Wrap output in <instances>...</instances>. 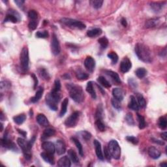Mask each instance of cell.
Instances as JSON below:
<instances>
[{"mask_svg": "<svg viewBox=\"0 0 167 167\" xmlns=\"http://www.w3.org/2000/svg\"><path fill=\"white\" fill-rule=\"evenodd\" d=\"M134 50L140 60L145 63H151L152 61L151 52L148 46L142 43H137Z\"/></svg>", "mask_w": 167, "mask_h": 167, "instance_id": "1", "label": "cell"}, {"mask_svg": "<svg viewBox=\"0 0 167 167\" xmlns=\"http://www.w3.org/2000/svg\"><path fill=\"white\" fill-rule=\"evenodd\" d=\"M69 95L76 103H80L84 99V93L82 87L74 84H67L66 85Z\"/></svg>", "mask_w": 167, "mask_h": 167, "instance_id": "2", "label": "cell"}, {"mask_svg": "<svg viewBox=\"0 0 167 167\" xmlns=\"http://www.w3.org/2000/svg\"><path fill=\"white\" fill-rule=\"evenodd\" d=\"M35 140V136H33V138H31L29 142H27L22 138H18L17 139V143L22 149L25 158L27 160H29L31 158V149Z\"/></svg>", "mask_w": 167, "mask_h": 167, "instance_id": "3", "label": "cell"}, {"mask_svg": "<svg viewBox=\"0 0 167 167\" xmlns=\"http://www.w3.org/2000/svg\"><path fill=\"white\" fill-rule=\"evenodd\" d=\"M108 149L112 157L115 159H119L121 157V148L118 142L112 140L108 144Z\"/></svg>", "mask_w": 167, "mask_h": 167, "instance_id": "4", "label": "cell"}, {"mask_svg": "<svg viewBox=\"0 0 167 167\" xmlns=\"http://www.w3.org/2000/svg\"><path fill=\"white\" fill-rule=\"evenodd\" d=\"M61 22L67 26H69L72 28H76L78 29H85L86 26L82 22L76 20L69 18H63L61 19Z\"/></svg>", "mask_w": 167, "mask_h": 167, "instance_id": "5", "label": "cell"}, {"mask_svg": "<svg viewBox=\"0 0 167 167\" xmlns=\"http://www.w3.org/2000/svg\"><path fill=\"white\" fill-rule=\"evenodd\" d=\"M20 61L22 69L24 72L27 71L29 69V52L27 47H24L20 55Z\"/></svg>", "mask_w": 167, "mask_h": 167, "instance_id": "6", "label": "cell"}, {"mask_svg": "<svg viewBox=\"0 0 167 167\" xmlns=\"http://www.w3.org/2000/svg\"><path fill=\"white\" fill-rule=\"evenodd\" d=\"M80 116V113L78 112H74L71 115L67 118L65 121V125L67 127H73L77 124Z\"/></svg>", "mask_w": 167, "mask_h": 167, "instance_id": "7", "label": "cell"}, {"mask_svg": "<svg viewBox=\"0 0 167 167\" xmlns=\"http://www.w3.org/2000/svg\"><path fill=\"white\" fill-rule=\"evenodd\" d=\"M20 14L18 12L14 10H9L7 12L5 18L4 20V22H11L12 23H16L17 22L20 20Z\"/></svg>", "mask_w": 167, "mask_h": 167, "instance_id": "8", "label": "cell"}, {"mask_svg": "<svg viewBox=\"0 0 167 167\" xmlns=\"http://www.w3.org/2000/svg\"><path fill=\"white\" fill-rule=\"evenodd\" d=\"M51 50L52 54L55 56H57L61 51L60 44H59V42L58 41V39L57 38L56 34H53L52 38L51 41Z\"/></svg>", "mask_w": 167, "mask_h": 167, "instance_id": "9", "label": "cell"}, {"mask_svg": "<svg viewBox=\"0 0 167 167\" xmlns=\"http://www.w3.org/2000/svg\"><path fill=\"white\" fill-rule=\"evenodd\" d=\"M132 67V63L130 59L127 58H124L120 63V71L122 73H125L130 70Z\"/></svg>", "mask_w": 167, "mask_h": 167, "instance_id": "10", "label": "cell"}, {"mask_svg": "<svg viewBox=\"0 0 167 167\" xmlns=\"http://www.w3.org/2000/svg\"><path fill=\"white\" fill-rule=\"evenodd\" d=\"M1 144L4 148L11 149V150H17V148L14 143L12 142V141L9 140V139L7 138V136H5V135L3 138L1 139Z\"/></svg>", "mask_w": 167, "mask_h": 167, "instance_id": "11", "label": "cell"}, {"mask_svg": "<svg viewBox=\"0 0 167 167\" xmlns=\"http://www.w3.org/2000/svg\"><path fill=\"white\" fill-rule=\"evenodd\" d=\"M55 148H56V151L58 155H61L65 153L66 151V146L63 140H58L56 141V144H55Z\"/></svg>", "mask_w": 167, "mask_h": 167, "instance_id": "12", "label": "cell"}, {"mask_svg": "<svg viewBox=\"0 0 167 167\" xmlns=\"http://www.w3.org/2000/svg\"><path fill=\"white\" fill-rule=\"evenodd\" d=\"M42 148L47 153L52 154V155H54L55 151H56L55 144L51 142H44L42 144Z\"/></svg>", "mask_w": 167, "mask_h": 167, "instance_id": "13", "label": "cell"}, {"mask_svg": "<svg viewBox=\"0 0 167 167\" xmlns=\"http://www.w3.org/2000/svg\"><path fill=\"white\" fill-rule=\"evenodd\" d=\"M84 65L89 72H93L95 67V61L91 56H88L84 61Z\"/></svg>", "mask_w": 167, "mask_h": 167, "instance_id": "14", "label": "cell"}, {"mask_svg": "<svg viewBox=\"0 0 167 167\" xmlns=\"http://www.w3.org/2000/svg\"><path fill=\"white\" fill-rule=\"evenodd\" d=\"M46 103L52 110L56 111L58 110V105H57L58 103L52 98L49 93L46 97Z\"/></svg>", "mask_w": 167, "mask_h": 167, "instance_id": "15", "label": "cell"}, {"mask_svg": "<svg viewBox=\"0 0 167 167\" xmlns=\"http://www.w3.org/2000/svg\"><path fill=\"white\" fill-rule=\"evenodd\" d=\"M95 148V153L96 155L100 160H104V155L101 149V144L98 140H95L93 142Z\"/></svg>", "mask_w": 167, "mask_h": 167, "instance_id": "16", "label": "cell"}, {"mask_svg": "<svg viewBox=\"0 0 167 167\" xmlns=\"http://www.w3.org/2000/svg\"><path fill=\"white\" fill-rule=\"evenodd\" d=\"M37 121L40 125L43 127H48L49 125V121L47 119L46 117L43 114H39L37 115Z\"/></svg>", "mask_w": 167, "mask_h": 167, "instance_id": "17", "label": "cell"}, {"mask_svg": "<svg viewBox=\"0 0 167 167\" xmlns=\"http://www.w3.org/2000/svg\"><path fill=\"white\" fill-rule=\"evenodd\" d=\"M148 154L149 157L152 159H157L159 158V157L161 155V153L157 148H155V147L151 146L148 149Z\"/></svg>", "mask_w": 167, "mask_h": 167, "instance_id": "18", "label": "cell"}, {"mask_svg": "<svg viewBox=\"0 0 167 167\" xmlns=\"http://www.w3.org/2000/svg\"><path fill=\"white\" fill-rule=\"evenodd\" d=\"M58 166L59 167H70L71 166V160L67 156H63L59 159Z\"/></svg>", "mask_w": 167, "mask_h": 167, "instance_id": "19", "label": "cell"}, {"mask_svg": "<svg viewBox=\"0 0 167 167\" xmlns=\"http://www.w3.org/2000/svg\"><path fill=\"white\" fill-rule=\"evenodd\" d=\"M106 74L109 77H110L111 79L114 82H115L116 84H121V80L118 74L116 73V72L112 71H106Z\"/></svg>", "mask_w": 167, "mask_h": 167, "instance_id": "20", "label": "cell"}, {"mask_svg": "<svg viewBox=\"0 0 167 167\" xmlns=\"http://www.w3.org/2000/svg\"><path fill=\"white\" fill-rule=\"evenodd\" d=\"M165 2H162V3H159V2H151L150 3L151 9L153 10L154 12H160L164 7V5L165 4Z\"/></svg>", "mask_w": 167, "mask_h": 167, "instance_id": "21", "label": "cell"}, {"mask_svg": "<svg viewBox=\"0 0 167 167\" xmlns=\"http://www.w3.org/2000/svg\"><path fill=\"white\" fill-rule=\"evenodd\" d=\"M112 95L114 99H117L119 101H121L123 99L124 94L123 91L119 88H114L112 90Z\"/></svg>", "mask_w": 167, "mask_h": 167, "instance_id": "22", "label": "cell"}, {"mask_svg": "<svg viewBox=\"0 0 167 167\" xmlns=\"http://www.w3.org/2000/svg\"><path fill=\"white\" fill-rule=\"evenodd\" d=\"M41 157L43 158L44 161L47 163H48L50 164H54V158L53 157V155L50 153H47V152H43V153H41Z\"/></svg>", "mask_w": 167, "mask_h": 167, "instance_id": "23", "label": "cell"}, {"mask_svg": "<svg viewBox=\"0 0 167 167\" xmlns=\"http://www.w3.org/2000/svg\"><path fill=\"white\" fill-rule=\"evenodd\" d=\"M128 107L130 109L134 111H138L139 110V106L138 103H137L136 98L133 95H131L130 97V102H129V103Z\"/></svg>", "mask_w": 167, "mask_h": 167, "instance_id": "24", "label": "cell"}, {"mask_svg": "<svg viewBox=\"0 0 167 167\" xmlns=\"http://www.w3.org/2000/svg\"><path fill=\"white\" fill-rule=\"evenodd\" d=\"M55 134H56V131H55L54 129H50V128L46 129L44 131L43 135H42V137H41V139L43 140H45L47 138H50V137L54 136Z\"/></svg>", "mask_w": 167, "mask_h": 167, "instance_id": "25", "label": "cell"}, {"mask_svg": "<svg viewBox=\"0 0 167 167\" xmlns=\"http://www.w3.org/2000/svg\"><path fill=\"white\" fill-rule=\"evenodd\" d=\"M86 91L89 94H90V95L93 99H96L97 95H96L95 91L94 88H93V82L91 81L88 82V84H87V86H86Z\"/></svg>", "mask_w": 167, "mask_h": 167, "instance_id": "26", "label": "cell"}, {"mask_svg": "<svg viewBox=\"0 0 167 167\" xmlns=\"http://www.w3.org/2000/svg\"><path fill=\"white\" fill-rule=\"evenodd\" d=\"M103 33V31L102 29L100 28H95L93 29H91V30H89L87 32V35H88L89 37H98Z\"/></svg>", "mask_w": 167, "mask_h": 167, "instance_id": "27", "label": "cell"}, {"mask_svg": "<svg viewBox=\"0 0 167 167\" xmlns=\"http://www.w3.org/2000/svg\"><path fill=\"white\" fill-rule=\"evenodd\" d=\"M43 88H39L38 90L37 91L35 96L31 99V102L33 103L38 102L40 99H41L42 96H43Z\"/></svg>", "mask_w": 167, "mask_h": 167, "instance_id": "28", "label": "cell"}, {"mask_svg": "<svg viewBox=\"0 0 167 167\" xmlns=\"http://www.w3.org/2000/svg\"><path fill=\"white\" fill-rule=\"evenodd\" d=\"M68 155L71 160L73 161L74 164L79 163L78 157L73 149H69V150H68Z\"/></svg>", "mask_w": 167, "mask_h": 167, "instance_id": "29", "label": "cell"}, {"mask_svg": "<svg viewBox=\"0 0 167 167\" xmlns=\"http://www.w3.org/2000/svg\"><path fill=\"white\" fill-rule=\"evenodd\" d=\"M159 18H151L146 22L145 26L146 28H151V27H155L157 25L159 24Z\"/></svg>", "mask_w": 167, "mask_h": 167, "instance_id": "30", "label": "cell"}, {"mask_svg": "<svg viewBox=\"0 0 167 167\" xmlns=\"http://www.w3.org/2000/svg\"><path fill=\"white\" fill-rule=\"evenodd\" d=\"M69 103V99L68 98H65L62 102L61 104V108L60 110V112H59V116L62 117L63 116L65 113L67 112V106H68Z\"/></svg>", "mask_w": 167, "mask_h": 167, "instance_id": "31", "label": "cell"}, {"mask_svg": "<svg viewBox=\"0 0 167 167\" xmlns=\"http://www.w3.org/2000/svg\"><path fill=\"white\" fill-rule=\"evenodd\" d=\"M136 99H137V103L139 107L141 108H144L146 105V100L144 99V96L141 93H136Z\"/></svg>", "mask_w": 167, "mask_h": 167, "instance_id": "32", "label": "cell"}, {"mask_svg": "<svg viewBox=\"0 0 167 167\" xmlns=\"http://www.w3.org/2000/svg\"><path fill=\"white\" fill-rule=\"evenodd\" d=\"M71 140L75 144L77 149H78V152H79V154L82 157L84 155V151H83V148H82V145L80 143V142L78 139L74 138V137H73V138H71Z\"/></svg>", "mask_w": 167, "mask_h": 167, "instance_id": "33", "label": "cell"}, {"mask_svg": "<svg viewBox=\"0 0 167 167\" xmlns=\"http://www.w3.org/2000/svg\"><path fill=\"white\" fill-rule=\"evenodd\" d=\"M97 81L99 82V83L101 85L104 87V88H110L111 87V84H110V82L107 80L104 76H99V78H97Z\"/></svg>", "mask_w": 167, "mask_h": 167, "instance_id": "34", "label": "cell"}, {"mask_svg": "<svg viewBox=\"0 0 167 167\" xmlns=\"http://www.w3.org/2000/svg\"><path fill=\"white\" fill-rule=\"evenodd\" d=\"M26 115L24 114H20V115L18 116H14L13 118V120L16 124L20 125L24 123L25 120H26Z\"/></svg>", "mask_w": 167, "mask_h": 167, "instance_id": "35", "label": "cell"}, {"mask_svg": "<svg viewBox=\"0 0 167 167\" xmlns=\"http://www.w3.org/2000/svg\"><path fill=\"white\" fill-rule=\"evenodd\" d=\"M76 76L78 80H85L88 79L89 75L87 73H86L85 72L82 71L81 70H78L76 71Z\"/></svg>", "mask_w": 167, "mask_h": 167, "instance_id": "36", "label": "cell"}, {"mask_svg": "<svg viewBox=\"0 0 167 167\" xmlns=\"http://www.w3.org/2000/svg\"><path fill=\"white\" fill-rule=\"evenodd\" d=\"M135 74L138 78H143L144 77H145V76L146 75L147 71L145 69L143 68V67H141V68H138V69H136L135 71Z\"/></svg>", "mask_w": 167, "mask_h": 167, "instance_id": "37", "label": "cell"}, {"mask_svg": "<svg viewBox=\"0 0 167 167\" xmlns=\"http://www.w3.org/2000/svg\"><path fill=\"white\" fill-rule=\"evenodd\" d=\"M39 74L40 76H41V78H43V79L45 80H48L50 79L49 74L45 69L44 68L40 69L39 70Z\"/></svg>", "mask_w": 167, "mask_h": 167, "instance_id": "38", "label": "cell"}, {"mask_svg": "<svg viewBox=\"0 0 167 167\" xmlns=\"http://www.w3.org/2000/svg\"><path fill=\"white\" fill-rule=\"evenodd\" d=\"M103 0H92V1H90L91 5H92L93 8L96 9L101 8L102 5H103Z\"/></svg>", "mask_w": 167, "mask_h": 167, "instance_id": "39", "label": "cell"}, {"mask_svg": "<svg viewBox=\"0 0 167 167\" xmlns=\"http://www.w3.org/2000/svg\"><path fill=\"white\" fill-rule=\"evenodd\" d=\"M137 117H138L139 128H140V129H143L144 128H145L146 124L145 119H144V117L140 115L139 114H137Z\"/></svg>", "mask_w": 167, "mask_h": 167, "instance_id": "40", "label": "cell"}, {"mask_svg": "<svg viewBox=\"0 0 167 167\" xmlns=\"http://www.w3.org/2000/svg\"><path fill=\"white\" fill-rule=\"evenodd\" d=\"M108 57L112 60V63L113 64H116L118 61V56L116 52H110L108 54Z\"/></svg>", "mask_w": 167, "mask_h": 167, "instance_id": "41", "label": "cell"}, {"mask_svg": "<svg viewBox=\"0 0 167 167\" xmlns=\"http://www.w3.org/2000/svg\"><path fill=\"white\" fill-rule=\"evenodd\" d=\"M158 125L159 127L161 129H165L166 128L167 121L165 117H161V118L159 119Z\"/></svg>", "mask_w": 167, "mask_h": 167, "instance_id": "42", "label": "cell"}, {"mask_svg": "<svg viewBox=\"0 0 167 167\" xmlns=\"http://www.w3.org/2000/svg\"><path fill=\"white\" fill-rule=\"evenodd\" d=\"M95 125H96L97 129H98L100 131L103 132L105 131V125H104V124L103 122V121H102V119H96Z\"/></svg>", "mask_w": 167, "mask_h": 167, "instance_id": "43", "label": "cell"}, {"mask_svg": "<svg viewBox=\"0 0 167 167\" xmlns=\"http://www.w3.org/2000/svg\"><path fill=\"white\" fill-rule=\"evenodd\" d=\"M98 42L103 49H105L108 45V41L106 37H101V38L99 39Z\"/></svg>", "mask_w": 167, "mask_h": 167, "instance_id": "44", "label": "cell"}, {"mask_svg": "<svg viewBox=\"0 0 167 167\" xmlns=\"http://www.w3.org/2000/svg\"><path fill=\"white\" fill-rule=\"evenodd\" d=\"M80 136L84 140H88L89 139L91 138V134L89 133V132L86 131H81L79 133Z\"/></svg>", "mask_w": 167, "mask_h": 167, "instance_id": "45", "label": "cell"}, {"mask_svg": "<svg viewBox=\"0 0 167 167\" xmlns=\"http://www.w3.org/2000/svg\"><path fill=\"white\" fill-rule=\"evenodd\" d=\"M95 119H102L103 118V107H102L101 105H99L98 108L97 109L96 113H95Z\"/></svg>", "mask_w": 167, "mask_h": 167, "instance_id": "46", "label": "cell"}, {"mask_svg": "<svg viewBox=\"0 0 167 167\" xmlns=\"http://www.w3.org/2000/svg\"><path fill=\"white\" fill-rule=\"evenodd\" d=\"M36 37L38 38L45 39L48 37V33L47 31H39L37 32Z\"/></svg>", "mask_w": 167, "mask_h": 167, "instance_id": "47", "label": "cell"}, {"mask_svg": "<svg viewBox=\"0 0 167 167\" xmlns=\"http://www.w3.org/2000/svg\"><path fill=\"white\" fill-rule=\"evenodd\" d=\"M125 120L127 121V123L129 125H134V121L133 117V115H132V114L131 113H128L127 114L125 117Z\"/></svg>", "mask_w": 167, "mask_h": 167, "instance_id": "48", "label": "cell"}, {"mask_svg": "<svg viewBox=\"0 0 167 167\" xmlns=\"http://www.w3.org/2000/svg\"><path fill=\"white\" fill-rule=\"evenodd\" d=\"M28 17L32 20H35L38 18V14L35 10H31L28 12Z\"/></svg>", "mask_w": 167, "mask_h": 167, "instance_id": "49", "label": "cell"}, {"mask_svg": "<svg viewBox=\"0 0 167 167\" xmlns=\"http://www.w3.org/2000/svg\"><path fill=\"white\" fill-rule=\"evenodd\" d=\"M60 89H61V82H60V81H59V80L57 79V80H55L54 86L52 90L59 92L60 91Z\"/></svg>", "mask_w": 167, "mask_h": 167, "instance_id": "50", "label": "cell"}, {"mask_svg": "<svg viewBox=\"0 0 167 167\" xmlns=\"http://www.w3.org/2000/svg\"><path fill=\"white\" fill-rule=\"evenodd\" d=\"M126 140H127L129 142H131L133 144H137L138 143V138H136V137L133 136H128L126 137Z\"/></svg>", "mask_w": 167, "mask_h": 167, "instance_id": "51", "label": "cell"}, {"mask_svg": "<svg viewBox=\"0 0 167 167\" xmlns=\"http://www.w3.org/2000/svg\"><path fill=\"white\" fill-rule=\"evenodd\" d=\"M111 102H112V106L114 107V108L118 110L121 108L120 101H118L116 99H112Z\"/></svg>", "mask_w": 167, "mask_h": 167, "instance_id": "52", "label": "cell"}, {"mask_svg": "<svg viewBox=\"0 0 167 167\" xmlns=\"http://www.w3.org/2000/svg\"><path fill=\"white\" fill-rule=\"evenodd\" d=\"M37 22L36 20H31L29 22L28 24L29 28L31 29V30H35L37 28Z\"/></svg>", "mask_w": 167, "mask_h": 167, "instance_id": "53", "label": "cell"}, {"mask_svg": "<svg viewBox=\"0 0 167 167\" xmlns=\"http://www.w3.org/2000/svg\"><path fill=\"white\" fill-rule=\"evenodd\" d=\"M104 157H105V158L107 159L108 161H110L111 159V155H110V152L108 149V148L107 147H104Z\"/></svg>", "mask_w": 167, "mask_h": 167, "instance_id": "54", "label": "cell"}, {"mask_svg": "<svg viewBox=\"0 0 167 167\" xmlns=\"http://www.w3.org/2000/svg\"><path fill=\"white\" fill-rule=\"evenodd\" d=\"M151 141L153 142H154V143L159 144V145H162V146H163V145H164V142L163 141H161V140H157V139L154 138H151Z\"/></svg>", "mask_w": 167, "mask_h": 167, "instance_id": "55", "label": "cell"}, {"mask_svg": "<svg viewBox=\"0 0 167 167\" xmlns=\"http://www.w3.org/2000/svg\"><path fill=\"white\" fill-rule=\"evenodd\" d=\"M31 76L32 78H33V80H34V87L33 88H34V89H35L37 86V84H38V80H37L36 76L35 75V74H31Z\"/></svg>", "mask_w": 167, "mask_h": 167, "instance_id": "56", "label": "cell"}, {"mask_svg": "<svg viewBox=\"0 0 167 167\" xmlns=\"http://www.w3.org/2000/svg\"><path fill=\"white\" fill-rule=\"evenodd\" d=\"M14 3H16L18 7H21L22 6V5L25 3V1H23V0H16V1H14Z\"/></svg>", "mask_w": 167, "mask_h": 167, "instance_id": "57", "label": "cell"}, {"mask_svg": "<svg viewBox=\"0 0 167 167\" xmlns=\"http://www.w3.org/2000/svg\"><path fill=\"white\" fill-rule=\"evenodd\" d=\"M121 24L123 25V26L124 27H126L127 26V22L126 19L124 18H123L121 19Z\"/></svg>", "mask_w": 167, "mask_h": 167, "instance_id": "58", "label": "cell"}, {"mask_svg": "<svg viewBox=\"0 0 167 167\" xmlns=\"http://www.w3.org/2000/svg\"><path fill=\"white\" fill-rule=\"evenodd\" d=\"M161 138H163L164 141L166 140V138H167V133L166 132H164V133H162L161 134Z\"/></svg>", "mask_w": 167, "mask_h": 167, "instance_id": "59", "label": "cell"}, {"mask_svg": "<svg viewBox=\"0 0 167 167\" xmlns=\"http://www.w3.org/2000/svg\"><path fill=\"white\" fill-rule=\"evenodd\" d=\"M18 133H20V134H21L22 136H24V137L26 136V133L25 131H22V130H20V129H18Z\"/></svg>", "mask_w": 167, "mask_h": 167, "instance_id": "60", "label": "cell"}, {"mask_svg": "<svg viewBox=\"0 0 167 167\" xmlns=\"http://www.w3.org/2000/svg\"><path fill=\"white\" fill-rule=\"evenodd\" d=\"M159 166H164V167H166V166H167V163H166V162H164V163H161L160 164H159Z\"/></svg>", "mask_w": 167, "mask_h": 167, "instance_id": "61", "label": "cell"}, {"mask_svg": "<svg viewBox=\"0 0 167 167\" xmlns=\"http://www.w3.org/2000/svg\"><path fill=\"white\" fill-rule=\"evenodd\" d=\"M3 131V124H1V131Z\"/></svg>", "mask_w": 167, "mask_h": 167, "instance_id": "62", "label": "cell"}]
</instances>
